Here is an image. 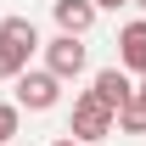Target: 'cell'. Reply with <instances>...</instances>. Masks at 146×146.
<instances>
[{
  "instance_id": "7",
  "label": "cell",
  "mask_w": 146,
  "mask_h": 146,
  "mask_svg": "<svg viewBox=\"0 0 146 146\" xmlns=\"http://www.w3.org/2000/svg\"><path fill=\"white\" fill-rule=\"evenodd\" d=\"M39 45H28V39L6 34L0 28V79H17V73H28V56H34Z\"/></svg>"
},
{
  "instance_id": "4",
  "label": "cell",
  "mask_w": 146,
  "mask_h": 146,
  "mask_svg": "<svg viewBox=\"0 0 146 146\" xmlns=\"http://www.w3.org/2000/svg\"><path fill=\"white\" fill-rule=\"evenodd\" d=\"M51 11H56V28L62 34H90L96 28V0H51Z\"/></svg>"
},
{
  "instance_id": "9",
  "label": "cell",
  "mask_w": 146,
  "mask_h": 146,
  "mask_svg": "<svg viewBox=\"0 0 146 146\" xmlns=\"http://www.w3.org/2000/svg\"><path fill=\"white\" fill-rule=\"evenodd\" d=\"M17 118H23V107H17V101H0V146L17 135Z\"/></svg>"
},
{
  "instance_id": "11",
  "label": "cell",
  "mask_w": 146,
  "mask_h": 146,
  "mask_svg": "<svg viewBox=\"0 0 146 146\" xmlns=\"http://www.w3.org/2000/svg\"><path fill=\"white\" fill-rule=\"evenodd\" d=\"M96 6H107V11H118V6H129V0H96Z\"/></svg>"
},
{
  "instance_id": "13",
  "label": "cell",
  "mask_w": 146,
  "mask_h": 146,
  "mask_svg": "<svg viewBox=\"0 0 146 146\" xmlns=\"http://www.w3.org/2000/svg\"><path fill=\"white\" fill-rule=\"evenodd\" d=\"M135 6H141V11H146V0H135Z\"/></svg>"
},
{
  "instance_id": "5",
  "label": "cell",
  "mask_w": 146,
  "mask_h": 146,
  "mask_svg": "<svg viewBox=\"0 0 146 146\" xmlns=\"http://www.w3.org/2000/svg\"><path fill=\"white\" fill-rule=\"evenodd\" d=\"M90 90L101 96V101H107L112 112H118V107L129 101V96H135V73H129V68H101V73H96V84H90Z\"/></svg>"
},
{
  "instance_id": "3",
  "label": "cell",
  "mask_w": 146,
  "mask_h": 146,
  "mask_svg": "<svg viewBox=\"0 0 146 146\" xmlns=\"http://www.w3.org/2000/svg\"><path fill=\"white\" fill-rule=\"evenodd\" d=\"M45 68H51L56 79H79V73H84V45H79V34H56L51 45H45Z\"/></svg>"
},
{
  "instance_id": "1",
  "label": "cell",
  "mask_w": 146,
  "mask_h": 146,
  "mask_svg": "<svg viewBox=\"0 0 146 146\" xmlns=\"http://www.w3.org/2000/svg\"><path fill=\"white\" fill-rule=\"evenodd\" d=\"M112 129H118V112H112L96 90H84L79 101H73V124H68L73 141H84V146H90V141H107Z\"/></svg>"
},
{
  "instance_id": "2",
  "label": "cell",
  "mask_w": 146,
  "mask_h": 146,
  "mask_svg": "<svg viewBox=\"0 0 146 146\" xmlns=\"http://www.w3.org/2000/svg\"><path fill=\"white\" fill-rule=\"evenodd\" d=\"M11 84H17V96H11V101H17V107H28V112H51L56 101H62V79H56L51 68H28V73H17Z\"/></svg>"
},
{
  "instance_id": "10",
  "label": "cell",
  "mask_w": 146,
  "mask_h": 146,
  "mask_svg": "<svg viewBox=\"0 0 146 146\" xmlns=\"http://www.w3.org/2000/svg\"><path fill=\"white\" fill-rule=\"evenodd\" d=\"M0 28H6V34H17V39H28V45H39V28H34L28 17H6Z\"/></svg>"
},
{
  "instance_id": "6",
  "label": "cell",
  "mask_w": 146,
  "mask_h": 146,
  "mask_svg": "<svg viewBox=\"0 0 146 146\" xmlns=\"http://www.w3.org/2000/svg\"><path fill=\"white\" fill-rule=\"evenodd\" d=\"M118 62H124L129 73H146V17L124 23V34H118Z\"/></svg>"
},
{
  "instance_id": "12",
  "label": "cell",
  "mask_w": 146,
  "mask_h": 146,
  "mask_svg": "<svg viewBox=\"0 0 146 146\" xmlns=\"http://www.w3.org/2000/svg\"><path fill=\"white\" fill-rule=\"evenodd\" d=\"M51 146H84V141H73V135H62V141H51Z\"/></svg>"
},
{
  "instance_id": "8",
  "label": "cell",
  "mask_w": 146,
  "mask_h": 146,
  "mask_svg": "<svg viewBox=\"0 0 146 146\" xmlns=\"http://www.w3.org/2000/svg\"><path fill=\"white\" fill-rule=\"evenodd\" d=\"M118 129L124 135H146V84H135V96L118 107Z\"/></svg>"
}]
</instances>
